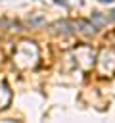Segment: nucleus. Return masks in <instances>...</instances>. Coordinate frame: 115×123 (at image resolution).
<instances>
[{"label":"nucleus","mask_w":115,"mask_h":123,"mask_svg":"<svg viewBox=\"0 0 115 123\" xmlns=\"http://www.w3.org/2000/svg\"><path fill=\"white\" fill-rule=\"evenodd\" d=\"M92 19H94V21H96L98 25H104V23H105V19H104V17H102L100 13H92Z\"/></svg>","instance_id":"nucleus-4"},{"label":"nucleus","mask_w":115,"mask_h":123,"mask_svg":"<svg viewBox=\"0 0 115 123\" xmlns=\"http://www.w3.org/2000/svg\"><path fill=\"white\" fill-rule=\"evenodd\" d=\"M111 13H113V19H115V10H113V12H111Z\"/></svg>","instance_id":"nucleus-6"},{"label":"nucleus","mask_w":115,"mask_h":123,"mask_svg":"<svg viewBox=\"0 0 115 123\" xmlns=\"http://www.w3.org/2000/svg\"><path fill=\"white\" fill-rule=\"evenodd\" d=\"M100 2H115V0H100Z\"/></svg>","instance_id":"nucleus-5"},{"label":"nucleus","mask_w":115,"mask_h":123,"mask_svg":"<svg viewBox=\"0 0 115 123\" xmlns=\"http://www.w3.org/2000/svg\"><path fill=\"white\" fill-rule=\"evenodd\" d=\"M54 29H56L58 33H63V35H69V33H73V25H71L69 21H58V23L54 25Z\"/></svg>","instance_id":"nucleus-2"},{"label":"nucleus","mask_w":115,"mask_h":123,"mask_svg":"<svg viewBox=\"0 0 115 123\" xmlns=\"http://www.w3.org/2000/svg\"><path fill=\"white\" fill-rule=\"evenodd\" d=\"M42 23H44V17H40V15L29 17V25H31V27H38V25H42Z\"/></svg>","instance_id":"nucleus-3"},{"label":"nucleus","mask_w":115,"mask_h":123,"mask_svg":"<svg viewBox=\"0 0 115 123\" xmlns=\"http://www.w3.org/2000/svg\"><path fill=\"white\" fill-rule=\"evenodd\" d=\"M75 27H79L84 35H94V33H96L94 23H88V21H82V19H80V21H77V25H75Z\"/></svg>","instance_id":"nucleus-1"}]
</instances>
